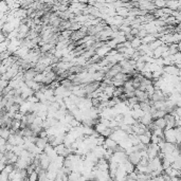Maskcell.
I'll return each mask as SVG.
<instances>
[{"label":"cell","instance_id":"30bf717a","mask_svg":"<svg viewBox=\"0 0 181 181\" xmlns=\"http://www.w3.org/2000/svg\"><path fill=\"white\" fill-rule=\"evenodd\" d=\"M139 140H140L141 143L145 144V145H148L151 143V137L146 136L145 133H142V135H139Z\"/></svg>","mask_w":181,"mask_h":181},{"label":"cell","instance_id":"3957f363","mask_svg":"<svg viewBox=\"0 0 181 181\" xmlns=\"http://www.w3.org/2000/svg\"><path fill=\"white\" fill-rule=\"evenodd\" d=\"M140 159H141V155L139 151H131V153H129L128 155H127V160H128L130 163H132L133 165H137V164L139 163Z\"/></svg>","mask_w":181,"mask_h":181},{"label":"cell","instance_id":"7a4b0ae2","mask_svg":"<svg viewBox=\"0 0 181 181\" xmlns=\"http://www.w3.org/2000/svg\"><path fill=\"white\" fill-rule=\"evenodd\" d=\"M163 71L167 74H171V75H175V76H180V69L176 68L175 65H166V66H162Z\"/></svg>","mask_w":181,"mask_h":181},{"label":"cell","instance_id":"4fadbf2b","mask_svg":"<svg viewBox=\"0 0 181 181\" xmlns=\"http://www.w3.org/2000/svg\"><path fill=\"white\" fill-rule=\"evenodd\" d=\"M71 33H72V31H71V30H63V31H62V33H60V35L63 36L64 38L70 39Z\"/></svg>","mask_w":181,"mask_h":181},{"label":"cell","instance_id":"277c9868","mask_svg":"<svg viewBox=\"0 0 181 181\" xmlns=\"http://www.w3.org/2000/svg\"><path fill=\"white\" fill-rule=\"evenodd\" d=\"M180 4L181 2L180 1H177V0H169V1H166V7L173 11H180L181 10Z\"/></svg>","mask_w":181,"mask_h":181},{"label":"cell","instance_id":"5bb4252c","mask_svg":"<svg viewBox=\"0 0 181 181\" xmlns=\"http://www.w3.org/2000/svg\"><path fill=\"white\" fill-rule=\"evenodd\" d=\"M28 179H29V180H36V179H38L37 173H36L35 171L32 172V173H31L30 175H28Z\"/></svg>","mask_w":181,"mask_h":181},{"label":"cell","instance_id":"9c48e42d","mask_svg":"<svg viewBox=\"0 0 181 181\" xmlns=\"http://www.w3.org/2000/svg\"><path fill=\"white\" fill-rule=\"evenodd\" d=\"M9 11H10V8H9L7 1H5V0H0V13H2V14H8Z\"/></svg>","mask_w":181,"mask_h":181},{"label":"cell","instance_id":"6da1fadb","mask_svg":"<svg viewBox=\"0 0 181 181\" xmlns=\"http://www.w3.org/2000/svg\"><path fill=\"white\" fill-rule=\"evenodd\" d=\"M163 138L166 142H169V143H176V131H175V128L164 129L163 130Z\"/></svg>","mask_w":181,"mask_h":181},{"label":"cell","instance_id":"8fae6325","mask_svg":"<svg viewBox=\"0 0 181 181\" xmlns=\"http://www.w3.org/2000/svg\"><path fill=\"white\" fill-rule=\"evenodd\" d=\"M142 45V43H141V38L139 37H135L132 40L130 41V46H131V48H135V49H138L140 46Z\"/></svg>","mask_w":181,"mask_h":181},{"label":"cell","instance_id":"5b68a950","mask_svg":"<svg viewBox=\"0 0 181 181\" xmlns=\"http://www.w3.org/2000/svg\"><path fill=\"white\" fill-rule=\"evenodd\" d=\"M117 142L114 140H113L112 138H110V137H107V138H105V141H104L103 143V146L104 148H110V149H113V147L117 145Z\"/></svg>","mask_w":181,"mask_h":181},{"label":"cell","instance_id":"7c38bea8","mask_svg":"<svg viewBox=\"0 0 181 181\" xmlns=\"http://www.w3.org/2000/svg\"><path fill=\"white\" fill-rule=\"evenodd\" d=\"M153 3L155 4L156 9H162V8H164V7H166L165 0H155Z\"/></svg>","mask_w":181,"mask_h":181},{"label":"cell","instance_id":"ba28073f","mask_svg":"<svg viewBox=\"0 0 181 181\" xmlns=\"http://www.w3.org/2000/svg\"><path fill=\"white\" fill-rule=\"evenodd\" d=\"M153 124L156 126V128H160V129H163L165 128V125H166V122L163 118H157L155 120H153Z\"/></svg>","mask_w":181,"mask_h":181},{"label":"cell","instance_id":"52a82bcc","mask_svg":"<svg viewBox=\"0 0 181 181\" xmlns=\"http://www.w3.org/2000/svg\"><path fill=\"white\" fill-rule=\"evenodd\" d=\"M140 122L145 126L151 123V122H153V117H151V112H144L143 116L140 118Z\"/></svg>","mask_w":181,"mask_h":181},{"label":"cell","instance_id":"8992f818","mask_svg":"<svg viewBox=\"0 0 181 181\" xmlns=\"http://www.w3.org/2000/svg\"><path fill=\"white\" fill-rule=\"evenodd\" d=\"M48 144V138L45 137V138H40V137H37V140L35 142V145L37 146L38 148L43 151V148L46 147V145Z\"/></svg>","mask_w":181,"mask_h":181}]
</instances>
